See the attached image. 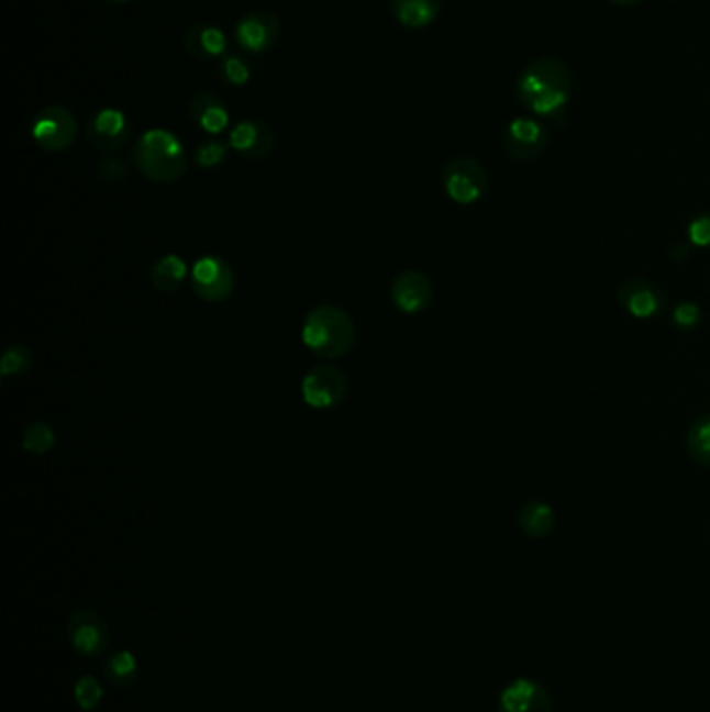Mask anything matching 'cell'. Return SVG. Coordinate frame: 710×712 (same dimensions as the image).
Segmentation results:
<instances>
[{
    "mask_svg": "<svg viewBox=\"0 0 710 712\" xmlns=\"http://www.w3.org/2000/svg\"><path fill=\"white\" fill-rule=\"evenodd\" d=\"M390 297L398 311L407 315H417L430 309L434 300V283L423 271H402L392 281Z\"/></svg>",
    "mask_w": 710,
    "mask_h": 712,
    "instance_id": "4fadbf2b",
    "label": "cell"
},
{
    "mask_svg": "<svg viewBox=\"0 0 710 712\" xmlns=\"http://www.w3.org/2000/svg\"><path fill=\"white\" fill-rule=\"evenodd\" d=\"M86 140L99 153H119L132 140V121L119 109H100L86 123Z\"/></svg>",
    "mask_w": 710,
    "mask_h": 712,
    "instance_id": "9c48e42d",
    "label": "cell"
},
{
    "mask_svg": "<svg viewBox=\"0 0 710 712\" xmlns=\"http://www.w3.org/2000/svg\"><path fill=\"white\" fill-rule=\"evenodd\" d=\"M78 136V118L67 107L48 104L32 121V138L46 153L69 151Z\"/></svg>",
    "mask_w": 710,
    "mask_h": 712,
    "instance_id": "277c9868",
    "label": "cell"
},
{
    "mask_svg": "<svg viewBox=\"0 0 710 712\" xmlns=\"http://www.w3.org/2000/svg\"><path fill=\"white\" fill-rule=\"evenodd\" d=\"M281 34V21L267 11H251L237 21L234 30L236 44L251 55H263L271 51Z\"/></svg>",
    "mask_w": 710,
    "mask_h": 712,
    "instance_id": "8fae6325",
    "label": "cell"
},
{
    "mask_svg": "<svg viewBox=\"0 0 710 712\" xmlns=\"http://www.w3.org/2000/svg\"><path fill=\"white\" fill-rule=\"evenodd\" d=\"M34 363V355L27 346L21 344H13L4 351L2 355V377H20L25 376L30 371Z\"/></svg>",
    "mask_w": 710,
    "mask_h": 712,
    "instance_id": "484cf974",
    "label": "cell"
},
{
    "mask_svg": "<svg viewBox=\"0 0 710 712\" xmlns=\"http://www.w3.org/2000/svg\"><path fill=\"white\" fill-rule=\"evenodd\" d=\"M609 2H612V4H617V7H625V9H632V7H637V4H642L644 0H609Z\"/></svg>",
    "mask_w": 710,
    "mask_h": 712,
    "instance_id": "4dcf8cb0",
    "label": "cell"
},
{
    "mask_svg": "<svg viewBox=\"0 0 710 712\" xmlns=\"http://www.w3.org/2000/svg\"><path fill=\"white\" fill-rule=\"evenodd\" d=\"M514 92L519 102L540 118L558 115L572 99L573 74L565 60L540 57L519 74Z\"/></svg>",
    "mask_w": 710,
    "mask_h": 712,
    "instance_id": "6da1fadb",
    "label": "cell"
},
{
    "mask_svg": "<svg viewBox=\"0 0 710 712\" xmlns=\"http://www.w3.org/2000/svg\"><path fill=\"white\" fill-rule=\"evenodd\" d=\"M188 276V265L179 255H165L157 258L151 267V283L157 288L158 292L174 294L181 288Z\"/></svg>",
    "mask_w": 710,
    "mask_h": 712,
    "instance_id": "44dd1931",
    "label": "cell"
},
{
    "mask_svg": "<svg viewBox=\"0 0 710 712\" xmlns=\"http://www.w3.org/2000/svg\"><path fill=\"white\" fill-rule=\"evenodd\" d=\"M442 186L453 202L469 207L486 194L488 171L475 158H451L442 169Z\"/></svg>",
    "mask_w": 710,
    "mask_h": 712,
    "instance_id": "5b68a950",
    "label": "cell"
},
{
    "mask_svg": "<svg viewBox=\"0 0 710 712\" xmlns=\"http://www.w3.org/2000/svg\"><path fill=\"white\" fill-rule=\"evenodd\" d=\"M102 675L104 679L119 690L132 688L140 677V665L136 654L121 648L115 653L109 654L102 663Z\"/></svg>",
    "mask_w": 710,
    "mask_h": 712,
    "instance_id": "d6986e66",
    "label": "cell"
},
{
    "mask_svg": "<svg viewBox=\"0 0 710 712\" xmlns=\"http://www.w3.org/2000/svg\"><path fill=\"white\" fill-rule=\"evenodd\" d=\"M700 321H702V309L691 300L679 302L673 311V325L684 332L696 330L700 325Z\"/></svg>",
    "mask_w": 710,
    "mask_h": 712,
    "instance_id": "83f0119b",
    "label": "cell"
},
{
    "mask_svg": "<svg viewBox=\"0 0 710 712\" xmlns=\"http://www.w3.org/2000/svg\"><path fill=\"white\" fill-rule=\"evenodd\" d=\"M390 11L402 27L421 30L434 23L442 11V0H388Z\"/></svg>",
    "mask_w": 710,
    "mask_h": 712,
    "instance_id": "ac0fdd59",
    "label": "cell"
},
{
    "mask_svg": "<svg viewBox=\"0 0 710 712\" xmlns=\"http://www.w3.org/2000/svg\"><path fill=\"white\" fill-rule=\"evenodd\" d=\"M134 169L155 183H176L188 169L186 146L169 130H148L134 142Z\"/></svg>",
    "mask_w": 710,
    "mask_h": 712,
    "instance_id": "7a4b0ae2",
    "label": "cell"
},
{
    "mask_svg": "<svg viewBox=\"0 0 710 712\" xmlns=\"http://www.w3.org/2000/svg\"><path fill=\"white\" fill-rule=\"evenodd\" d=\"M688 240L698 248H710V213H700L688 223Z\"/></svg>",
    "mask_w": 710,
    "mask_h": 712,
    "instance_id": "f546056e",
    "label": "cell"
},
{
    "mask_svg": "<svg viewBox=\"0 0 710 712\" xmlns=\"http://www.w3.org/2000/svg\"><path fill=\"white\" fill-rule=\"evenodd\" d=\"M230 148H232L230 142L225 144V142L215 138L202 140L197 146V153H195L198 167L207 169V171L219 169L228 160Z\"/></svg>",
    "mask_w": 710,
    "mask_h": 712,
    "instance_id": "d4e9b609",
    "label": "cell"
},
{
    "mask_svg": "<svg viewBox=\"0 0 710 712\" xmlns=\"http://www.w3.org/2000/svg\"><path fill=\"white\" fill-rule=\"evenodd\" d=\"M230 146L240 157L260 160L269 157L276 146V134L269 123L260 119H244L237 121L230 132Z\"/></svg>",
    "mask_w": 710,
    "mask_h": 712,
    "instance_id": "5bb4252c",
    "label": "cell"
},
{
    "mask_svg": "<svg viewBox=\"0 0 710 712\" xmlns=\"http://www.w3.org/2000/svg\"><path fill=\"white\" fill-rule=\"evenodd\" d=\"M228 36L225 32L213 25V23H192L184 36H181V46L184 53L190 55L192 59L213 60L223 57L228 53Z\"/></svg>",
    "mask_w": 710,
    "mask_h": 712,
    "instance_id": "2e32d148",
    "label": "cell"
},
{
    "mask_svg": "<svg viewBox=\"0 0 710 712\" xmlns=\"http://www.w3.org/2000/svg\"><path fill=\"white\" fill-rule=\"evenodd\" d=\"M107 2H111V4H125V2H130V0H107Z\"/></svg>",
    "mask_w": 710,
    "mask_h": 712,
    "instance_id": "1f68e13d",
    "label": "cell"
},
{
    "mask_svg": "<svg viewBox=\"0 0 710 712\" xmlns=\"http://www.w3.org/2000/svg\"><path fill=\"white\" fill-rule=\"evenodd\" d=\"M104 690L95 675H81L74 686V698L79 711L95 712L102 702Z\"/></svg>",
    "mask_w": 710,
    "mask_h": 712,
    "instance_id": "cb8c5ba5",
    "label": "cell"
},
{
    "mask_svg": "<svg viewBox=\"0 0 710 712\" xmlns=\"http://www.w3.org/2000/svg\"><path fill=\"white\" fill-rule=\"evenodd\" d=\"M346 394H348V377L334 365H317L302 379V398L311 409L317 411L336 409Z\"/></svg>",
    "mask_w": 710,
    "mask_h": 712,
    "instance_id": "ba28073f",
    "label": "cell"
},
{
    "mask_svg": "<svg viewBox=\"0 0 710 712\" xmlns=\"http://www.w3.org/2000/svg\"><path fill=\"white\" fill-rule=\"evenodd\" d=\"M353 316L334 304L315 307L302 323V342L319 358H342L355 346Z\"/></svg>",
    "mask_w": 710,
    "mask_h": 712,
    "instance_id": "3957f363",
    "label": "cell"
},
{
    "mask_svg": "<svg viewBox=\"0 0 710 712\" xmlns=\"http://www.w3.org/2000/svg\"><path fill=\"white\" fill-rule=\"evenodd\" d=\"M619 304L635 319H654L667 309L665 292L642 277H630L617 288Z\"/></svg>",
    "mask_w": 710,
    "mask_h": 712,
    "instance_id": "7c38bea8",
    "label": "cell"
},
{
    "mask_svg": "<svg viewBox=\"0 0 710 712\" xmlns=\"http://www.w3.org/2000/svg\"><path fill=\"white\" fill-rule=\"evenodd\" d=\"M219 76H221V79L225 84L240 88V86H246L251 81L253 71H251V65L242 59V57L230 55V57H225V60L219 65Z\"/></svg>",
    "mask_w": 710,
    "mask_h": 712,
    "instance_id": "4316f807",
    "label": "cell"
},
{
    "mask_svg": "<svg viewBox=\"0 0 710 712\" xmlns=\"http://www.w3.org/2000/svg\"><path fill=\"white\" fill-rule=\"evenodd\" d=\"M188 115L202 132L219 136L230 125V111L225 102L213 92H197L188 100Z\"/></svg>",
    "mask_w": 710,
    "mask_h": 712,
    "instance_id": "e0dca14e",
    "label": "cell"
},
{
    "mask_svg": "<svg viewBox=\"0 0 710 712\" xmlns=\"http://www.w3.org/2000/svg\"><path fill=\"white\" fill-rule=\"evenodd\" d=\"M127 174H130L127 163L115 155L102 158L97 167V176L104 183H121L123 179L127 178Z\"/></svg>",
    "mask_w": 710,
    "mask_h": 712,
    "instance_id": "f1b7e54d",
    "label": "cell"
},
{
    "mask_svg": "<svg viewBox=\"0 0 710 712\" xmlns=\"http://www.w3.org/2000/svg\"><path fill=\"white\" fill-rule=\"evenodd\" d=\"M551 142L548 127L533 118H514L502 136L504 153L514 160H533L544 155Z\"/></svg>",
    "mask_w": 710,
    "mask_h": 712,
    "instance_id": "30bf717a",
    "label": "cell"
},
{
    "mask_svg": "<svg viewBox=\"0 0 710 712\" xmlns=\"http://www.w3.org/2000/svg\"><path fill=\"white\" fill-rule=\"evenodd\" d=\"M65 632L74 653L84 658L95 660L111 648L109 623L95 609H78L76 613L69 614Z\"/></svg>",
    "mask_w": 710,
    "mask_h": 712,
    "instance_id": "8992f818",
    "label": "cell"
},
{
    "mask_svg": "<svg viewBox=\"0 0 710 712\" xmlns=\"http://www.w3.org/2000/svg\"><path fill=\"white\" fill-rule=\"evenodd\" d=\"M190 283L202 302L219 304L234 294L236 274L225 258L207 255L195 263L190 271Z\"/></svg>",
    "mask_w": 710,
    "mask_h": 712,
    "instance_id": "52a82bcc",
    "label": "cell"
},
{
    "mask_svg": "<svg viewBox=\"0 0 710 712\" xmlns=\"http://www.w3.org/2000/svg\"><path fill=\"white\" fill-rule=\"evenodd\" d=\"M21 442H23V448L30 455L44 456L55 448L57 435H55V430L46 421H32L25 427Z\"/></svg>",
    "mask_w": 710,
    "mask_h": 712,
    "instance_id": "603a6c76",
    "label": "cell"
},
{
    "mask_svg": "<svg viewBox=\"0 0 710 712\" xmlns=\"http://www.w3.org/2000/svg\"><path fill=\"white\" fill-rule=\"evenodd\" d=\"M498 712H553V698L533 679H514L498 696Z\"/></svg>",
    "mask_w": 710,
    "mask_h": 712,
    "instance_id": "9a60e30c",
    "label": "cell"
},
{
    "mask_svg": "<svg viewBox=\"0 0 710 712\" xmlns=\"http://www.w3.org/2000/svg\"><path fill=\"white\" fill-rule=\"evenodd\" d=\"M686 448L694 463L710 467V413L698 416L686 435Z\"/></svg>",
    "mask_w": 710,
    "mask_h": 712,
    "instance_id": "7402d4cb",
    "label": "cell"
},
{
    "mask_svg": "<svg viewBox=\"0 0 710 712\" xmlns=\"http://www.w3.org/2000/svg\"><path fill=\"white\" fill-rule=\"evenodd\" d=\"M554 525H556V514L548 502L530 500L519 509V527L532 539H542L551 535Z\"/></svg>",
    "mask_w": 710,
    "mask_h": 712,
    "instance_id": "ffe728a7",
    "label": "cell"
}]
</instances>
